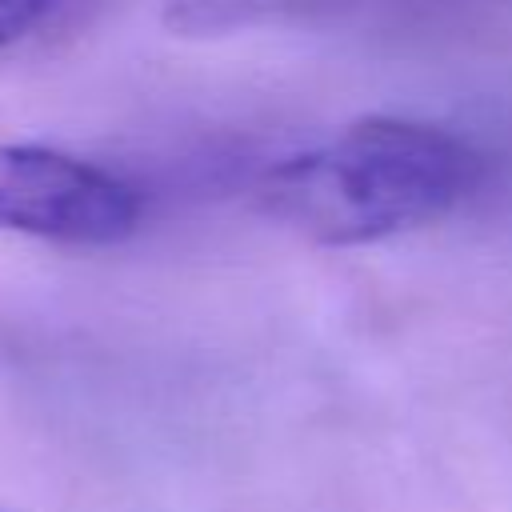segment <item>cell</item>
Returning a JSON list of instances; mask_svg holds the SVG:
<instances>
[{"label":"cell","instance_id":"3957f363","mask_svg":"<svg viewBox=\"0 0 512 512\" xmlns=\"http://www.w3.org/2000/svg\"><path fill=\"white\" fill-rule=\"evenodd\" d=\"M52 0H0V52L20 44L44 16Z\"/></svg>","mask_w":512,"mask_h":512},{"label":"cell","instance_id":"7a4b0ae2","mask_svg":"<svg viewBox=\"0 0 512 512\" xmlns=\"http://www.w3.org/2000/svg\"><path fill=\"white\" fill-rule=\"evenodd\" d=\"M140 192L108 168L48 144H0V232L112 248L140 228Z\"/></svg>","mask_w":512,"mask_h":512},{"label":"cell","instance_id":"6da1fadb","mask_svg":"<svg viewBox=\"0 0 512 512\" xmlns=\"http://www.w3.org/2000/svg\"><path fill=\"white\" fill-rule=\"evenodd\" d=\"M484 176L460 136L404 116H360L332 140L272 164L256 200L316 248H364L444 220Z\"/></svg>","mask_w":512,"mask_h":512}]
</instances>
